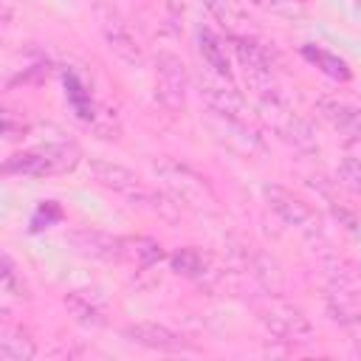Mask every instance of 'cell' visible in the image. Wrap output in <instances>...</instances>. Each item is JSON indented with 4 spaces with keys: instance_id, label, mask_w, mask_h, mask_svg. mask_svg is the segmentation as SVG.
<instances>
[{
    "instance_id": "6da1fadb",
    "label": "cell",
    "mask_w": 361,
    "mask_h": 361,
    "mask_svg": "<svg viewBox=\"0 0 361 361\" xmlns=\"http://www.w3.org/2000/svg\"><path fill=\"white\" fill-rule=\"evenodd\" d=\"M82 161V149L73 141L65 144H45L28 152H17L11 155L0 172H11V175H28V178H51V175H65L73 172Z\"/></svg>"
},
{
    "instance_id": "7a4b0ae2",
    "label": "cell",
    "mask_w": 361,
    "mask_h": 361,
    "mask_svg": "<svg viewBox=\"0 0 361 361\" xmlns=\"http://www.w3.org/2000/svg\"><path fill=\"white\" fill-rule=\"evenodd\" d=\"M189 73L180 56L161 51L155 54V96L169 113H180L186 107Z\"/></svg>"
},
{
    "instance_id": "3957f363",
    "label": "cell",
    "mask_w": 361,
    "mask_h": 361,
    "mask_svg": "<svg viewBox=\"0 0 361 361\" xmlns=\"http://www.w3.org/2000/svg\"><path fill=\"white\" fill-rule=\"evenodd\" d=\"M259 322L282 344H305L313 336L307 316L299 307L285 305V302H268L265 307H259Z\"/></svg>"
},
{
    "instance_id": "277c9868",
    "label": "cell",
    "mask_w": 361,
    "mask_h": 361,
    "mask_svg": "<svg viewBox=\"0 0 361 361\" xmlns=\"http://www.w3.org/2000/svg\"><path fill=\"white\" fill-rule=\"evenodd\" d=\"M262 197L271 206V212L279 214L282 223H288V226H293L299 231H307V234L319 231V214L299 195H293L290 189H285L279 183H265L262 186Z\"/></svg>"
},
{
    "instance_id": "5b68a950",
    "label": "cell",
    "mask_w": 361,
    "mask_h": 361,
    "mask_svg": "<svg viewBox=\"0 0 361 361\" xmlns=\"http://www.w3.org/2000/svg\"><path fill=\"white\" fill-rule=\"evenodd\" d=\"M96 20H99V28H102V37H104L107 48H110L118 59H124V62H130V65H138V62H141V48H138V42H135L130 25L124 23V17H121L110 3L99 0V3H96Z\"/></svg>"
},
{
    "instance_id": "8992f818",
    "label": "cell",
    "mask_w": 361,
    "mask_h": 361,
    "mask_svg": "<svg viewBox=\"0 0 361 361\" xmlns=\"http://www.w3.org/2000/svg\"><path fill=\"white\" fill-rule=\"evenodd\" d=\"M155 172L161 175V180L175 192V197L178 200H183V203H189V206H206V203H212V192H209V186L203 183V178L200 175H195L189 166H183V164H178V161H158L155 164Z\"/></svg>"
},
{
    "instance_id": "52a82bcc",
    "label": "cell",
    "mask_w": 361,
    "mask_h": 361,
    "mask_svg": "<svg viewBox=\"0 0 361 361\" xmlns=\"http://www.w3.org/2000/svg\"><path fill=\"white\" fill-rule=\"evenodd\" d=\"M324 302H327V313H330L333 322H338L341 327H355L358 324L361 305H358V288H355L353 276H347V274L333 276L330 285H327Z\"/></svg>"
},
{
    "instance_id": "ba28073f",
    "label": "cell",
    "mask_w": 361,
    "mask_h": 361,
    "mask_svg": "<svg viewBox=\"0 0 361 361\" xmlns=\"http://www.w3.org/2000/svg\"><path fill=\"white\" fill-rule=\"evenodd\" d=\"M121 336L133 344H141L147 350H155V353H189V341L180 338L175 330H169L166 324H158V322H135V324H127L121 330Z\"/></svg>"
},
{
    "instance_id": "9c48e42d",
    "label": "cell",
    "mask_w": 361,
    "mask_h": 361,
    "mask_svg": "<svg viewBox=\"0 0 361 361\" xmlns=\"http://www.w3.org/2000/svg\"><path fill=\"white\" fill-rule=\"evenodd\" d=\"M71 243L79 254L102 259V262H124V237H113L104 231H73Z\"/></svg>"
},
{
    "instance_id": "30bf717a",
    "label": "cell",
    "mask_w": 361,
    "mask_h": 361,
    "mask_svg": "<svg viewBox=\"0 0 361 361\" xmlns=\"http://www.w3.org/2000/svg\"><path fill=\"white\" fill-rule=\"evenodd\" d=\"M200 96L206 99V104H209L217 116H223V118H228V121H234V124H245V118H248L245 99H243L231 85H223V82H203Z\"/></svg>"
},
{
    "instance_id": "8fae6325",
    "label": "cell",
    "mask_w": 361,
    "mask_h": 361,
    "mask_svg": "<svg viewBox=\"0 0 361 361\" xmlns=\"http://www.w3.org/2000/svg\"><path fill=\"white\" fill-rule=\"evenodd\" d=\"M90 172L96 178V183H102L104 189H113V192H121V195H133L141 189L138 183V175L121 164H113V161H104V158H93L90 161Z\"/></svg>"
},
{
    "instance_id": "7c38bea8",
    "label": "cell",
    "mask_w": 361,
    "mask_h": 361,
    "mask_svg": "<svg viewBox=\"0 0 361 361\" xmlns=\"http://www.w3.org/2000/svg\"><path fill=\"white\" fill-rule=\"evenodd\" d=\"M319 116L333 127L338 130V135L355 141L358 138V110L347 102H336V99H322L319 102Z\"/></svg>"
},
{
    "instance_id": "4fadbf2b",
    "label": "cell",
    "mask_w": 361,
    "mask_h": 361,
    "mask_svg": "<svg viewBox=\"0 0 361 361\" xmlns=\"http://www.w3.org/2000/svg\"><path fill=\"white\" fill-rule=\"evenodd\" d=\"M234 51H237V59H240V65L245 68V73L251 79H257V82L271 79V59H268V54H265V48L259 42L237 37L234 39Z\"/></svg>"
},
{
    "instance_id": "5bb4252c",
    "label": "cell",
    "mask_w": 361,
    "mask_h": 361,
    "mask_svg": "<svg viewBox=\"0 0 361 361\" xmlns=\"http://www.w3.org/2000/svg\"><path fill=\"white\" fill-rule=\"evenodd\" d=\"M197 48H200V56H203V62L220 76V79H231V65H228V56H226V45H223V39L214 34V31H209V28H200L197 31Z\"/></svg>"
},
{
    "instance_id": "9a60e30c",
    "label": "cell",
    "mask_w": 361,
    "mask_h": 361,
    "mask_svg": "<svg viewBox=\"0 0 361 361\" xmlns=\"http://www.w3.org/2000/svg\"><path fill=\"white\" fill-rule=\"evenodd\" d=\"M65 307H68V313H71L79 324H85V327H102V324H104V310H102V305H99L96 299L85 296L82 290L68 293V296H65Z\"/></svg>"
},
{
    "instance_id": "2e32d148",
    "label": "cell",
    "mask_w": 361,
    "mask_h": 361,
    "mask_svg": "<svg viewBox=\"0 0 361 361\" xmlns=\"http://www.w3.org/2000/svg\"><path fill=\"white\" fill-rule=\"evenodd\" d=\"M124 259L135 262L138 268H152L164 259V248L152 237H124Z\"/></svg>"
},
{
    "instance_id": "e0dca14e",
    "label": "cell",
    "mask_w": 361,
    "mask_h": 361,
    "mask_svg": "<svg viewBox=\"0 0 361 361\" xmlns=\"http://www.w3.org/2000/svg\"><path fill=\"white\" fill-rule=\"evenodd\" d=\"M302 56H305L307 62H313V65H316L322 73H327L330 79L347 82V79L353 76L350 65H347L341 56H336V54H330V51H324V48H316V45H305V48H302Z\"/></svg>"
},
{
    "instance_id": "ac0fdd59",
    "label": "cell",
    "mask_w": 361,
    "mask_h": 361,
    "mask_svg": "<svg viewBox=\"0 0 361 361\" xmlns=\"http://www.w3.org/2000/svg\"><path fill=\"white\" fill-rule=\"evenodd\" d=\"M34 355L37 347L25 333H0V361H28Z\"/></svg>"
},
{
    "instance_id": "d6986e66",
    "label": "cell",
    "mask_w": 361,
    "mask_h": 361,
    "mask_svg": "<svg viewBox=\"0 0 361 361\" xmlns=\"http://www.w3.org/2000/svg\"><path fill=\"white\" fill-rule=\"evenodd\" d=\"M169 265H172L175 274L189 276V279H197V276L206 274V257H203L197 248H192V245L175 251V254L169 257Z\"/></svg>"
},
{
    "instance_id": "ffe728a7",
    "label": "cell",
    "mask_w": 361,
    "mask_h": 361,
    "mask_svg": "<svg viewBox=\"0 0 361 361\" xmlns=\"http://www.w3.org/2000/svg\"><path fill=\"white\" fill-rule=\"evenodd\" d=\"M338 183L350 192H358L361 189V164L355 155H347L341 164H338Z\"/></svg>"
},
{
    "instance_id": "44dd1931",
    "label": "cell",
    "mask_w": 361,
    "mask_h": 361,
    "mask_svg": "<svg viewBox=\"0 0 361 361\" xmlns=\"http://www.w3.org/2000/svg\"><path fill=\"white\" fill-rule=\"evenodd\" d=\"M59 220H62V209H59V203L45 200V203H39V209H37L34 217H31V231L48 228V226H54V223H59Z\"/></svg>"
},
{
    "instance_id": "7402d4cb",
    "label": "cell",
    "mask_w": 361,
    "mask_h": 361,
    "mask_svg": "<svg viewBox=\"0 0 361 361\" xmlns=\"http://www.w3.org/2000/svg\"><path fill=\"white\" fill-rule=\"evenodd\" d=\"M0 288H6L14 296H23V290H25V285L20 282V274H17L14 262L6 254H0Z\"/></svg>"
},
{
    "instance_id": "603a6c76",
    "label": "cell",
    "mask_w": 361,
    "mask_h": 361,
    "mask_svg": "<svg viewBox=\"0 0 361 361\" xmlns=\"http://www.w3.org/2000/svg\"><path fill=\"white\" fill-rule=\"evenodd\" d=\"M203 3H206V8H209L223 25H234V23H237V8H234L231 0H203Z\"/></svg>"
},
{
    "instance_id": "cb8c5ba5",
    "label": "cell",
    "mask_w": 361,
    "mask_h": 361,
    "mask_svg": "<svg viewBox=\"0 0 361 361\" xmlns=\"http://www.w3.org/2000/svg\"><path fill=\"white\" fill-rule=\"evenodd\" d=\"M248 3H254V6H259V3H262V0H248Z\"/></svg>"
},
{
    "instance_id": "d4e9b609",
    "label": "cell",
    "mask_w": 361,
    "mask_h": 361,
    "mask_svg": "<svg viewBox=\"0 0 361 361\" xmlns=\"http://www.w3.org/2000/svg\"><path fill=\"white\" fill-rule=\"evenodd\" d=\"M274 3H282V0H274Z\"/></svg>"
}]
</instances>
